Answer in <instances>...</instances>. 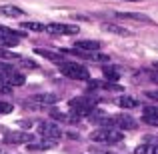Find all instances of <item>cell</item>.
<instances>
[{"label":"cell","mask_w":158,"mask_h":154,"mask_svg":"<svg viewBox=\"0 0 158 154\" xmlns=\"http://www.w3.org/2000/svg\"><path fill=\"white\" fill-rule=\"evenodd\" d=\"M0 92H2V94H10V92H12V88H10V86H6V84H2V82H0Z\"/></svg>","instance_id":"cell-27"},{"label":"cell","mask_w":158,"mask_h":154,"mask_svg":"<svg viewBox=\"0 0 158 154\" xmlns=\"http://www.w3.org/2000/svg\"><path fill=\"white\" fill-rule=\"evenodd\" d=\"M90 138L94 140V142H104V144H116L120 142V140L124 138V134L120 130H116V128H98V130H94L92 134H90Z\"/></svg>","instance_id":"cell-2"},{"label":"cell","mask_w":158,"mask_h":154,"mask_svg":"<svg viewBox=\"0 0 158 154\" xmlns=\"http://www.w3.org/2000/svg\"><path fill=\"white\" fill-rule=\"evenodd\" d=\"M0 14L10 16V18H20V16H24V10L18 6H12V4H4V6H0Z\"/></svg>","instance_id":"cell-13"},{"label":"cell","mask_w":158,"mask_h":154,"mask_svg":"<svg viewBox=\"0 0 158 154\" xmlns=\"http://www.w3.org/2000/svg\"><path fill=\"white\" fill-rule=\"evenodd\" d=\"M68 106H70V110L76 112L78 116H90V112L96 106V100H92V98H72V100L68 102Z\"/></svg>","instance_id":"cell-3"},{"label":"cell","mask_w":158,"mask_h":154,"mask_svg":"<svg viewBox=\"0 0 158 154\" xmlns=\"http://www.w3.org/2000/svg\"><path fill=\"white\" fill-rule=\"evenodd\" d=\"M40 54V56H44V58H48V60H54V62H58V64H60V62H64L62 60V52H52V50H44V48H38V50H36Z\"/></svg>","instance_id":"cell-14"},{"label":"cell","mask_w":158,"mask_h":154,"mask_svg":"<svg viewBox=\"0 0 158 154\" xmlns=\"http://www.w3.org/2000/svg\"><path fill=\"white\" fill-rule=\"evenodd\" d=\"M116 18H128V20H136V22H152L146 14H138V12H116Z\"/></svg>","instance_id":"cell-11"},{"label":"cell","mask_w":158,"mask_h":154,"mask_svg":"<svg viewBox=\"0 0 158 154\" xmlns=\"http://www.w3.org/2000/svg\"><path fill=\"white\" fill-rule=\"evenodd\" d=\"M0 154H2V152H0Z\"/></svg>","instance_id":"cell-30"},{"label":"cell","mask_w":158,"mask_h":154,"mask_svg":"<svg viewBox=\"0 0 158 154\" xmlns=\"http://www.w3.org/2000/svg\"><path fill=\"white\" fill-rule=\"evenodd\" d=\"M74 48L82 50V52H98L100 50V42L98 40H76Z\"/></svg>","instance_id":"cell-9"},{"label":"cell","mask_w":158,"mask_h":154,"mask_svg":"<svg viewBox=\"0 0 158 154\" xmlns=\"http://www.w3.org/2000/svg\"><path fill=\"white\" fill-rule=\"evenodd\" d=\"M6 70H12V66L6 62H0V72H6Z\"/></svg>","instance_id":"cell-28"},{"label":"cell","mask_w":158,"mask_h":154,"mask_svg":"<svg viewBox=\"0 0 158 154\" xmlns=\"http://www.w3.org/2000/svg\"><path fill=\"white\" fill-rule=\"evenodd\" d=\"M0 34H4V36H14V38H22V32H18V30H12V28H8V26H0Z\"/></svg>","instance_id":"cell-21"},{"label":"cell","mask_w":158,"mask_h":154,"mask_svg":"<svg viewBox=\"0 0 158 154\" xmlns=\"http://www.w3.org/2000/svg\"><path fill=\"white\" fill-rule=\"evenodd\" d=\"M38 132H40V136H42V138H50V140H58L62 136V130L54 122H50V120L40 122L38 124Z\"/></svg>","instance_id":"cell-7"},{"label":"cell","mask_w":158,"mask_h":154,"mask_svg":"<svg viewBox=\"0 0 158 154\" xmlns=\"http://www.w3.org/2000/svg\"><path fill=\"white\" fill-rule=\"evenodd\" d=\"M104 76L108 78V80H118V78H120L118 66H106V68H104Z\"/></svg>","instance_id":"cell-18"},{"label":"cell","mask_w":158,"mask_h":154,"mask_svg":"<svg viewBox=\"0 0 158 154\" xmlns=\"http://www.w3.org/2000/svg\"><path fill=\"white\" fill-rule=\"evenodd\" d=\"M130 2H138V0H130Z\"/></svg>","instance_id":"cell-29"},{"label":"cell","mask_w":158,"mask_h":154,"mask_svg":"<svg viewBox=\"0 0 158 154\" xmlns=\"http://www.w3.org/2000/svg\"><path fill=\"white\" fill-rule=\"evenodd\" d=\"M134 154H158L156 144H138L134 148Z\"/></svg>","instance_id":"cell-15"},{"label":"cell","mask_w":158,"mask_h":154,"mask_svg":"<svg viewBox=\"0 0 158 154\" xmlns=\"http://www.w3.org/2000/svg\"><path fill=\"white\" fill-rule=\"evenodd\" d=\"M4 142L6 144H30L34 142V136L28 132H8L4 134Z\"/></svg>","instance_id":"cell-8"},{"label":"cell","mask_w":158,"mask_h":154,"mask_svg":"<svg viewBox=\"0 0 158 154\" xmlns=\"http://www.w3.org/2000/svg\"><path fill=\"white\" fill-rule=\"evenodd\" d=\"M102 28L108 30V32H114V34H120V36L128 34V30H124V28H120V26H114V24H102Z\"/></svg>","instance_id":"cell-20"},{"label":"cell","mask_w":158,"mask_h":154,"mask_svg":"<svg viewBox=\"0 0 158 154\" xmlns=\"http://www.w3.org/2000/svg\"><path fill=\"white\" fill-rule=\"evenodd\" d=\"M118 104H120L122 108H136V106H138V102H136L132 96H122V98L118 100Z\"/></svg>","instance_id":"cell-19"},{"label":"cell","mask_w":158,"mask_h":154,"mask_svg":"<svg viewBox=\"0 0 158 154\" xmlns=\"http://www.w3.org/2000/svg\"><path fill=\"white\" fill-rule=\"evenodd\" d=\"M8 112H12V104L6 100H0V114H8Z\"/></svg>","instance_id":"cell-24"},{"label":"cell","mask_w":158,"mask_h":154,"mask_svg":"<svg viewBox=\"0 0 158 154\" xmlns=\"http://www.w3.org/2000/svg\"><path fill=\"white\" fill-rule=\"evenodd\" d=\"M70 54H76V56L86 58V60H92V62H106L108 60V56H106V54H102V52H82L80 50V52H70Z\"/></svg>","instance_id":"cell-12"},{"label":"cell","mask_w":158,"mask_h":154,"mask_svg":"<svg viewBox=\"0 0 158 154\" xmlns=\"http://www.w3.org/2000/svg\"><path fill=\"white\" fill-rule=\"evenodd\" d=\"M0 82L12 88V86H24L26 78H24V74L16 72V70L12 68V70H6V72H0Z\"/></svg>","instance_id":"cell-6"},{"label":"cell","mask_w":158,"mask_h":154,"mask_svg":"<svg viewBox=\"0 0 158 154\" xmlns=\"http://www.w3.org/2000/svg\"><path fill=\"white\" fill-rule=\"evenodd\" d=\"M32 100L40 102V104H56L58 96H56V94H38V96H34Z\"/></svg>","instance_id":"cell-17"},{"label":"cell","mask_w":158,"mask_h":154,"mask_svg":"<svg viewBox=\"0 0 158 154\" xmlns=\"http://www.w3.org/2000/svg\"><path fill=\"white\" fill-rule=\"evenodd\" d=\"M58 68L66 78H72V80H88L90 78L88 68H84L82 64H76V62H60Z\"/></svg>","instance_id":"cell-1"},{"label":"cell","mask_w":158,"mask_h":154,"mask_svg":"<svg viewBox=\"0 0 158 154\" xmlns=\"http://www.w3.org/2000/svg\"><path fill=\"white\" fill-rule=\"evenodd\" d=\"M44 30H46L48 34H54V36H60V34H78V26H76V24L52 22V24H46Z\"/></svg>","instance_id":"cell-5"},{"label":"cell","mask_w":158,"mask_h":154,"mask_svg":"<svg viewBox=\"0 0 158 154\" xmlns=\"http://www.w3.org/2000/svg\"><path fill=\"white\" fill-rule=\"evenodd\" d=\"M0 58H12V60H14V58H18V54H16V52H8V50H4V48H0Z\"/></svg>","instance_id":"cell-25"},{"label":"cell","mask_w":158,"mask_h":154,"mask_svg":"<svg viewBox=\"0 0 158 154\" xmlns=\"http://www.w3.org/2000/svg\"><path fill=\"white\" fill-rule=\"evenodd\" d=\"M22 28H26V30H34V32H42L44 30V24H38V22H22Z\"/></svg>","instance_id":"cell-22"},{"label":"cell","mask_w":158,"mask_h":154,"mask_svg":"<svg viewBox=\"0 0 158 154\" xmlns=\"http://www.w3.org/2000/svg\"><path fill=\"white\" fill-rule=\"evenodd\" d=\"M20 42V38H14V36H4L0 34V48H12Z\"/></svg>","instance_id":"cell-16"},{"label":"cell","mask_w":158,"mask_h":154,"mask_svg":"<svg viewBox=\"0 0 158 154\" xmlns=\"http://www.w3.org/2000/svg\"><path fill=\"white\" fill-rule=\"evenodd\" d=\"M58 140H50V138H42L38 142H30L28 144V150H48V148H54Z\"/></svg>","instance_id":"cell-10"},{"label":"cell","mask_w":158,"mask_h":154,"mask_svg":"<svg viewBox=\"0 0 158 154\" xmlns=\"http://www.w3.org/2000/svg\"><path fill=\"white\" fill-rule=\"evenodd\" d=\"M146 98H152V100H158V90H146Z\"/></svg>","instance_id":"cell-26"},{"label":"cell","mask_w":158,"mask_h":154,"mask_svg":"<svg viewBox=\"0 0 158 154\" xmlns=\"http://www.w3.org/2000/svg\"><path fill=\"white\" fill-rule=\"evenodd\" d=\"M108 128H116V130H132L136 128V120L132 116H126V114H116L110 118V124Z\"/></svg>","instance_id":"cell-4"},{"label":"cell","mask_w":158,"mask_h":154,"mask_svg":"<svg viewBox=\"0 0 158 154\" xmlns=\"http://www.w3.org/2000/svg\"><path fill=\"white\" fill-rule=\"evenodd\" d=\"M142 116H158V106H144Z\"/></svg>","instance_id":"cell-23"}]
</instances>
